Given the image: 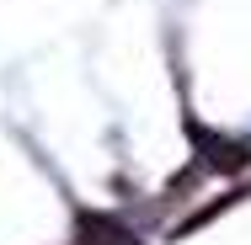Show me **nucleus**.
I'll list each match as a JSON object with an SVG mask.
<instances>
[{"label": "nucleus", "instance_id": "obj_1", "mask_svg": "<svg viewBox=\"0 0 251 245\" xmlns=\"http://www.w3.org/2000/svg\"><path fill=\"white\" fill-rule=\"evenodd\" d=\"M75 235H80V245H139V235L123 219H112V213H80Z\"/></svg>", "mask_w": 251, "mask_h": 245}, {"label": "nucleus", "instance_id": "obj_2", "mask_svg": "<svg viewBox=\"0 0 251 245\" xmlns=\"http://www.w3.org/2000/svg\"><path fill=\"white\" fill-rule=\"evenodd\" d=\"M198 149L208 155L214 171H246L251 165V144L246 139H219V134H198Z\"/></svg>", "mask_w": 251, "mask_h": 245}]
</instances>
